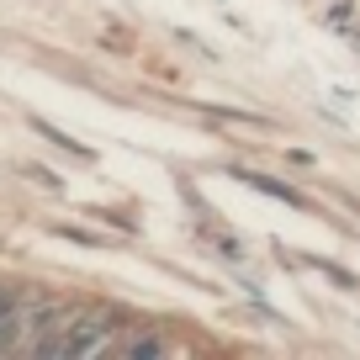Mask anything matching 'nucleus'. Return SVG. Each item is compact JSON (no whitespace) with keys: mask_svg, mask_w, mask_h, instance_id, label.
<instances>
[{"mask_svg":"<svg viewBox=\"0 0 360 360\" xmlns=\"http://www.w3.org/2000/svg\"><path fill=\"white\" fill-rule=\"evenodd\" d=\"M122 334V313L117 307H75L64 328L37 349V360H90V355H112V339Z\"/></svg>","mask_w":360,"mask_h":360,"instance_id":"obj_1","label":"nucleus"},{"mask_svg":"<svg viewBox=\"0 0 360 360\" xmlns=\"http://www.w3.org/2000/svg\"><path fill=\"white\" fill-rule=\"evenodd\" d=\"M112 355H122V360H159V355H169V339L159 334V328H127L122 323V334L112 339Z\"/></svg>","mask_w":360,"mask_h":360,"instance_id":"obj_2","label":"nucleus"},{"mask_svg":"<svg viewBox=\"0 0 360 360\" xmlns=\"http://www.w3.org/2000/svg\"><path fill=\"white\" fill-rule=\"evenodd\" d=\"M22 307H27V292H0V355H16V339H22Z\"/></svg>","mask_w":360,"mask_h":360,"instance_id":"obj_3","label":"nucleus"}]
</instances>
